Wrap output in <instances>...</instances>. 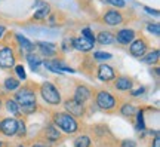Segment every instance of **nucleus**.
<instances>
[{
    "label": "nucleus",
    "instance_id": "nucleus-38",
    "mask_svg": "<svg viewBox=\"0 0 160 147\" xmlns=\"http://www.w3.org/2000/svg\"><path fill=\"white\" fill-rule=\"evenodd\" d=\"M31 147H45V146H42V144H37V143H36V144H33Z\"/></svg>",
    "mask_w": 160,
    "mask_h": 147
},
{
    "label": "nucleus",
    "instance_id": "nucleus-24",
    "mask_svg": "<svg viewBox=\"0 0 160 147\" xmlns=\"http://www.w3.org/2000/svg\"><path fill=\"white\" fill-rule=\"evenodd\" d=\"M120 113L123 114V116H126V118H131V116L135 114V107H133L132 104H129V102H126V104H123V107H122V110H120Z\"/></svg>",
    "mask_w": 160,
    "mask_h": 147
},
{
    "label": "nucleus",
    "instance_id": "nucleus-11",
    "mask_svg": "<svg viewBox=\"0 0 160 147\" xmlns=\"http://www.w3.org/2000/svg\"><path fill=\"white\" fill-rule=\"evenodd\" d=\"M102 19H104V23L108 24V25H119V24L123 23V15H122L119 11L113 9V11L105 12Z\"/></svg>",
    "mask_w": 160,
    "mask_h": 147
},
{
    "label": "nucleus",
    "instance_id": "nucleus-31",
    "mask_svg": "<svg viewBox=\"0 0 160 147\" xmlns=\"http://www.w3.org/2000/svg\"><path fill=\"white\" fill-rule=\"evenodd\" d=\"M110 5L111 6H114V8H119V9H123L126 6V3H125V0H107Z\"/></svg>",
    "mask_w": 160,
    "mask_h": 147
},
{
    "label": "nucleus",
    "instance_id": "nucleus-8",
    "mask_svg": "<svg viewBox=\"0 0 160 147\" xmlns=\"http://www.w3.org/2000/svg\"><path fill=\"white\" fill-rule=\"evenodd\" d=\"M97 76H98V79L102 80V82H111V80L116 79L114 70H113V67L108 66V64H101V66H98Z\"/></svg>",
    "mask_w": 160,
    "mask_h": 147
},
{
    "label": "nucleus",
    "instance_id": "nucleus-30",
    "mask_svg": "<svg viewBox=\"0 0 160 147\" xmlns=\"http://www.w3.org/2000/svg\"><path fill=\"white\" fill-rule=\"evenodd\" d=\"M138 129H145V123H144V112L141 110V112H138Z\"/></svg>",
    "mask_w": 160,
    "mask_h": 147
},
{
    "label": "nucleus",
    "instance_id": "nucleus-3",
    "mask_svg": "<svg viewBox=\"0 0 160 147\" xmlns=\"http://www.w3.org/2000/svg\"><path fill=\"white\" fill-rule=\"evenodd\" d=\"M15 101L19 104V107H21V106H27V104H34L36 102V92L31 89V88L25 86L22 89L17 91V94H15Z\"/></svg>",
    "mask_w": 160,
    "mask_h": 147
},
{
    "label": "nucleus",
    "instance_id": "nucleus-18",
    "mask_svg": "<svg viewBox=\"0 0 160 147\" xmlns=\"http://www.w3.org/2000/svg\"><path fill=\"white\" fill-rule=\"evenodd\" d=\"M25 58H27V62L30 64V67L33 68V71H36V70L40 67V64H42V58H40L39 55L33 54V52L27 54V55H25Z\"/></svg>",
    "mask_w": 160,
    "mask_h": 147
},
{
    "label": "nucleus",
    "instance_id": "nucleus-37",
    "mask_svg": "<svg viewBox=\"0 0 160 147\" xmlns=\"http://www.w3.org/2000/svg\"><path fill=\"white\" fill-rule=\"evenodd\" d=\"M145 11L148 12V13H153V15H156V17L159 15V11H156V9H150V8H145Z\"/></svg>",
    "mask_w": 160,
    "mask_h": 147
},
{
    "label": "nucleus",
    "instance_id": "nucleus-35",
    "mask_svg": "<svg viewBox=\"0 0 160 147\" xmlns=\"http://www.w3.org/2000/svg\"><path fill=\"white\" fill-rule=\"evenodd\" d=\"M144 91H145V88H139V89L137 91H133V92H131L133 97H137V95H141V94H144Z\"/></svg>",
    "mask_w": 160,
    "mask_h": 147
},
{
    "label": "nucleus",
    "instance_id": "nucleus-41",
    "mask_svg": "<svg viewBox=\"0 0 160 147\" xmlns=\"http://www.w3.org/2000/svg\"><path fill=\"white\" fill-rule=\"evenodd\" d=\"M0 108H2V100H0Z\"/></svg>",
    "mask_w": 160,
    "mask_h": 147
},
{
    "label": "nucleus",
    "instance_id": "nucleus-39",
    "mask_svg": "<svg viewBox=\"0 0 160 147\" xmlns=\"http://www.w3.org/2000/svg\"><path fill=\"white\" fill-rule=\"evenodd\" d=\"M17 147H24V144H18V146Z\"/></svg>",
    "mask_w": 160,
    "mask_h": 147
},
{
    "label": "nucleus",
    "instance_id": "nucleus-19",
    "mask_svg": "<svg viewBox=\"0 0 160 147\" xmlns=\"http://www.w3.org/2000/svg\"><path fill=\"white\" fill-rule=\"evenodd\" d=\"M49 13H51V6H49V5H43L42 8H39V9L34 12L33 18H34V19H37V21H42V19H46V17H48Z\"/></svg>",
    "mask_w": 160,
    "mask_h": 147
},
{
    "label": "nucleus",
    "instance_id": "nucleus-36",
    "mask_svg": "<svg viewBox=\"0 0 160 147\" xmlns=\"http://www.w3.org/2000/svg\"><path fill=\"white\" fill-rule=\"evenodd\" d=\"M5 33H6V27H5V25H2V24H0V40H2V37L5 36Z\"/></svg>",
    "mask_w": 160,
    "mask_h": 147
},
{
    "label": "nucleus",
    "instance_id": "nucleus-20",
    "mask_svg": "<svg viewBox=\"0 0 160 147\" xmlns=\"http://www.w3.org/2000/svg\"><path fill=\"white\" fill-rule=\"evenodd\" d=\"M6 108L11 114H15V116H21V110H19V104H18L15 100H11L8 98L6 100Z\"/></svg>",
    "mask_w": 160,
    "mask_h": 147
},
{
    "label": "nucleus",
    "instance_id": "nucleus-12",
    "mask_svg": "<svg viewBox=\"0 0 160 147\" xmlns=\"http://www.w3.org/2000/svg\"><path fill=\"white\" fill-rule=\"evenodd\" d=\"M91 98V89L85 85H79L74 91V100L80 104H85Z\"/></svg>",
    "mask_w": 160,
    "mask_h": 147
},
{
    "label": "nucleus",
    "instance_id": "nucleus-16",
    "mask_svg": "<svg viewBox=\"0 0 160 147\" xmlns=\"http://www.w3.org/2000/svg\"><path fill=\"white\" fill-rule=\"evenodd\" d=\"M95 40H97L99 45H113L116 39L110 31H99L98 36L95 37Z\"/></svg>",
    "mask_w": 160,
    "mask_h": 147
},
{
    "label": "nucleus",
    "instance_id": "nucleus-33",
    "mask_svg": "<svg viewBox=\"0 0 160 147\" xmlns=\"http://www.w3.org/2000/svg\"><path fill=\"white\" fill-rule=\"evenodd\" d=\"M120 147H137V144H135L133 140H123Z\"/></svg>",
    "mask_w": 160,
    "mask_h": 147
},
{
    "label": "nucleus",
    "instance_id": "nucleus-21",
    "mask_svg": "<svg viewBox=\"0 0 160 147\" xmlns=\"http://www.w3.org/2000/svg\"><path fill=\"white\" fill-rule=\"evenodd\" d=\"M3 86L6 91H17L19 88V80L15 77H6L3 82Z\"/></svg>",
    "mask_w": 160,
    "mask_h": 147
},
{
    "label": "nucleus",
    "instance_id": "nucleus-26",
    "mask_svg": "<svg viewBox=\"0 0 160 147\" xmlns=\"http://www.w3.org/2000/svg\"><path fill=\"white\" fill-rule=\"evenodd\" d=\"M82 37H85V39H88L89 42L95 43V34H93V31H92L91 29H88V27H85V29L82 30Z\"/></svg>",
    "mask_w": 160,
    "mask_h": 147
},
{
    "label": "nucleus",
    "instance_id": "nucleus-7",
    "mask_svg": "<svg viewBox=\"0 0 160 147\" xmlns=\"http://www.w3.org/2000/svg\"><path fill=\"white\" fill-rule=\"evenodd\" d=\"M17 128H18V120L13 118H6L0 122V132L8 137L15 135L17 134Z\"/></svg>",
    "mask_w": 160,
    "mask_h": 147
},
{
    "label": "nucleus",
    "instance_id": "nucleus-2",
    "mask_svg": "<svg viewBox=\"0 0 160 147\" xmlns=\"http://www.w3.org/2000/svg\"><path fill=\"white\" fill-rule=\"evenodd\" d=\"M40 94L49 106H59L61 104V94L57 89V86L51 82H45L40 86Z\"/></svg>",
    "mask_w": 160,
    "mask_h": 147
},
{
    "label": "nucleus",
    "instance_id": "nucleus-29",
    "mask_svg": "<svg viewBox=\"0 0 160 147\" xmlns=\"http://www.w3.org/2000/svg\"><path fill=\"white\" fill-rule=\"evenodd\" d=\"M15 71H17L18 77H19L21 80H25V79H27V74H25V70H24V67L21 66V64H17V66H15Z\"/></svg>",
    "mask_w": 160,
    "mask_h": 147
},
{
    "label": "nucleus",
    "instance_id": "nucleus-10",
    "mask_svg": "<svg viewBox=\"0 0 160 147\" xmlns=\"http://www.w3.org/2000/svg\"><path fill=\"white\" fill-rule=\"evenodd\" d=\"M114 39L119 42L120 45H129L135 40V31L132 29H122L117 33V36H114Z\"/></svg>",
    "mask_w": 160,
    "mask_h": 147
},
{
    "label": "nucleus",
    "instance_id": "nucleus-6",
    "mask_svg": "<svg viewBox=\"0 0 160 147\" xmlns=\"http://www.w3.org/2000/svg\"><path fill=\"white\" fill-rule=\"evenodd\" d=\"M64 107L67 110V113L71 114L73 118H83L85 116V107L83 104H80L74 98H68L64 101Z\"/></svg>",
    "mask_w": 160,
    "mask_h": 147
},
{
    "label": "nucleus",
    "instance_id": "nucleus-9",
    "mask_svg": "<svg viewBox=\"0 0 160 147\" xmlns=\"http://www.w3.org/2000/svg\"><path fill=\"white\" fill-rule=\"evenodd\" d=\"M131 54L133 55V57H138V58H141L144 57L145 54H147V42L144 39H137V40H133L131 43Z\"/></svg>",
    "mask_w": 160,
    "mask_h": 147
},
{
    "label": "nucleus",
    "instance_id": "nucleus-25",
    "mask_svg": "<svg viewBox=\"0 0 160 147\" xmlns=\"http://www.w3.org/2000/svg\"><path fill=\"white\" fill-rule=\"evenodd\" d=\"M17 134H18V135H19V137H21V138H22V137H25V135H27V126H25V122H24L22 119H19V120H18Z\"/></svg>",
    "mask_w": 160,
    "mask_h": 147
},
{
    "label": "nucleus",
    "instance_id": "nucleus-28",
    "mask_svg": "<svg viewBox=\"0 0 160 147\" xmlns=\"http://www.w3.org/2000/svg\"><path fill=\"white\" fill-rule=\"evenodd\" d=\"M113 57L110 52H102V51H98L93 54V58L95 60H110V58Z\"/></svg>",
    "mask_w": 160,
    "mask_h": 147
},
{
    "label": "nucleus",
    "instance_id": "nucleus-22",
    "mask_svg": "<svg viewBox=\"0 0 160 147\" xmlns=\"http://www.w3.org/2000/svg\"><path fill=\"white\" fill-rule=\"evenodd\" d=\"M142 61L147 62V64H154V62L159 61V49H154V51H150L148 54H145L142 57Z\"/></svg>",
    "mask_w": 160,
    "mask_h": 147
},
{
    "label": "nucleus",
    "instance_id": "nucleus-32",
    "mask_svg": "<svg viewBox=\"0 0 160 147\" xmlns=\"http://www.w3.org/2000/svg\"><path fill=\"white\" fill-rule=\"evenodd\" d=\"M147 30H148L150 33L156 34V36H159L160 27H159V24H148V25H147Z\"/></svg>",
    "mask_w": 160,
    "mask_h": 147
},
{
    "label": "nucleus",
    "instance_id": "nucleus-5",
    "mask_svg": "<svg viewBox=\"0 0 160 147\" xmlns=\"http://www.w3.org/2000/svg\"><path fill=\"white\" fill-rule=\"evenodd\" d=\"M15 66V52L11 46H3L0 49V68H11Z\"/></svg>",
    "mask_w": 160,
    "mask_h": 147
},
{
    "label": "nucleus",
    "instance_id": "nucleus-23",
    "mask_svg": "<svg viewBox=\"0 0 160 147\" xmlns=\"http://www.w3.org/2000/svg\"><path fill=\"white\" fill-rule=\"evenodd\" d=\"M74 147H91V137L89 135H79L74 140Z\"/></svg>",
    "mask_w": 160,
    "mask_h": 147
},
{
    "label": "nucleus",
    "instance_id": "nucleus-13",
    "mask_svg": "<svg viewBox=\"0 0 160 147\" xmlns=\"http://www.w3.org/2000/svg\"><path fill=\"white\" fill-rule=\"evenodd\" d=\"M93 45H95V43L89 42V40L85 39V37H77V39H73V48L77 49V51H80V52H89L92 48H93Z\"/></svg>",
    "mask_w": 160,
    "mask_h": 147
},
{
    "label": "nucleus",
    "instance_id": "nucleus-15",
    "mask_svg": "<svg viewBox=\"0 0 160 147\" xmlns=\"http://www.w3.org/2000/svg\"><path fill=\"white\" fill-rule=\"evenodd\" d=\"M116 89L119 91H131L132 86H133V82H132L131 77H126V76H120V77H117V80H116Z\"/></svg>",
    "mask_w": 160,
    "mask_h": 147
},
{
    "label": "nucleus",
    "instance_id": "nucleus-4",
    "mask_svg": "<svg viewBox=\"0 0 160 147\" xmlns=\"http://www.w3.org/2000/svg\"><path fill=\"white\" fill-rule=\"evenodd\" d=\"M97 106L102 110H113L116 107V98L107 91H99L97 94Z\"/></svg>",
    "mask_w": 160,
    "mask_h": 147
},
{
    "label": "nucleus",
    "instance_id": "nucleus-27",
    "mask_svg": "<svg viewBox=\"0 0 160 147\" xmlns=\"http://www.w3.org/2000/svg\"><path fill=\"white\" fill-rule=\"evenodd\" d=\"M36 108H37V106L34 104H27V106H21L19 107V110H21V113H25V114H30V113H34Z\"/></svg>",
    "mask_w": 160,
    "mask_h": 147
},
{
    "label": "nucleus",
    "instance_id": "nucleus-17",
    "mask_svg": "<svg viewBox=\"0 0 160 147\" xmlns=\"http://www.w3.org/2000/svg\"><path fill=\"white\" fill-rule=\"evenodd\" d=\"M45 137L48 141H58L59 140V131L53 123L48 125L45 129Z\"/></svg>",
    "mask_w": 160,
    "mask_h": 147
},
{
    "label": "nucleus",
    "instance_id": "nucleus-14",
    "mask_svg": "<svg viewBox=\"0 0 160 147\" xmlns=\"http://www.w3.org/2000/svg\"><path fill=\"white\" fill-rule=\"evenodd\" d=\"M36 48H39L40 54L45 55V57H53L55 55V49H57V46L53 43H49V42H37Z\"/></svg>",
    "mask_w": 160,
    "mask_h": 147
},
{
    "label": "nucleus",
    "instance_id": "nucleus-34",
    "mask_svg": "<svg viewBox=\"0 0 160 147\" xmlns=\"http://www.w3.org/2000/svg\"><path fill=\"white\" fill-rule=\"evenodd\" d=\"M151 147H160V137L156 135L154 140H153V143H151Z\"/></svg>",
    "mask_w": 160,
    "mask_h": 147
},
{
    "label": "nucleus",
    "instance_id": "nucleus-40",
    "mask_svg": "<svg viewBox=\"0 0 160 147\" xmlns=\"http://www.w3.org/2000/svg\"><path fill=\"white\" fill-rule=\"evenodd\" d=\"M0 147H3V143H2V141H0Z\"/></svg>",
    "mask_w": 160,
    "mask_h": 147
},
{
    "label": "nucleus",
    "instance_id": "nucleus-1",
    "mask_svg": "<svg viewBox=\"0 0 160 147\" xmlns=\"http://www.w3.org/2000/svg\"><path fill=\"white\" fill-rule=\"evenodd\" d=\"M53 125L58 126L61 131H64L65 134H74L79 131V123H77L76 118H73L67 112L53 113Z\"/></svg>",
    "mask_w": 160,
    "mask_h": 147
}]
</instances>
